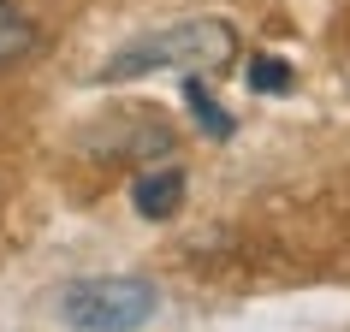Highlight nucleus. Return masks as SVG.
I'll return each instance as SVG.
<instances>
[{"instance_id": "obj_1", "label": "nucleus", "mask_w": 350, "mask_h": 332, "mask_svg": "<svg viewBox=\"0 0 350 332\" xmlns=\"http://www.w3.org/2000/svg\"><path fill=\"white\" fill-rule=\"evenodd\" d=\"M232 59H238V30L226 18H185L148 30L143 42H125L95 77L125 83V77H148V72H220Z\"/></svg>"}, {"instance_id": "obj_2", "label": "nucleus", "mask_w": 350, "mask_h": 332, "mask_svg": "<svg viewBox=\"0 0 350 332\" xmlns=\"http://www.w3.org/2000/svg\"><path fill=\"white\" fill-rule=\"evenodd\" d=\"M161 314L154 279L107 273V279H77L59 291V320L72 332H143Z\"/></svg>"}, {"instance_id": "obj_3", "label": "nucleus", "mask_w": 350, "mask_h": 332, "mask_svg": "<svg viewBox=\"0 0 350 332\" xmlns=\"http://www.w3.org/2000/svg\"><path fill=\"white\" fill-rule=\"evenodd\" d=\"M178 202H185V166H148V172H137L131 208H137L143 220H172Z\"/></svg>"}, {"instance_id": "obj_4", "label": "nucleus", "mask_w": 350, "mask_h": 332, "mask_svg": "<svg viewBox=\"0 0 350 332\" xmlns=\"http://www.w3.org/2000/svg\"><path fill=\"white\" fill-rule=\"evenodd\" d=\"M30 42H36V30H30V18H24L12 0H0V66H12V59L30 54Z\"/></svg>"}, {"instance_id": "obj_5", "label": "nucleus", "mask_w": 350, "mask_h": 332, "mask_svg": "<svg viewBox=\"0 0 350 332\" xmlns=\"http://www.w3.org/2000/svg\"><path fill=\"white\" fill-rule=\"evenodd\" d=\"M185 101L196 107V125H202L208 137H232V119H226V107L214 101V95H208L202 77H190V83H185Z\"/></svg>"}, {"instance_id": "obj_6", "label": "nucleus", "mask_w": 350, "mask_h": 332, "mask_svg": "<svg viewBox=\"0 0 350 332\" xmlns=\"http://www.w3.org/2000/svg\"><path fill=\"white\" fill-rule=\"evenodd\" d=\"M250 89H261V95L291 89V66H285V59H273V54H261L256 66H250Z\"/></svg>"}]
</instances>
